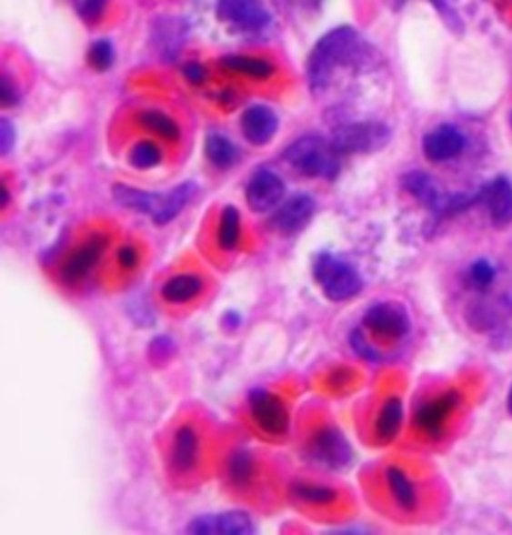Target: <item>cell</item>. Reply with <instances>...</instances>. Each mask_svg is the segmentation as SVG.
I'll return each instance as SVG.
<instances>
[{
    "mask_svg": "<svg viewBox=\"0 0 512 535\" xmlns=\"http://www.w3.org/2000/svg\"><path fill=\"white\" fill-rule=\"evenodd\" d=\"M106 5L108 0H85V3L80 5V13H83V16L88 23H93L100 15H103Z\"/></svg>",
    "mask_w": 512,
    "mask_h": 535,
    "instance_id": "obj_35",
    "label": "cell"
},
{
    "mask_svg": "<svg viewBox=\"0 0 512 535\" xmlns=\"http://www.w3.org/2000/svg\"><path fill=\"white\" fill-rule=\"evenodd\" d=\"M118 263L125 267V269H133L138 263V251L133 245H125L123 249L118 251Z\"/></svg>",
    "mask_w": 512,
    "mask_h": 535,
    "instance_id": "obj_37",
    "label": "cell"
},
{
    "mask_svg": "<svg viewBox=\"0 0 512 535\" xmlns=\"http://www.w3.org/2000/svg\"><path fill=\"white\" fill-rule=\"evenodd\" d=\"M188 531L196 535H250L255 531V523L245 511H225L215 515H200L188 523Z\"/></svg>",
    "mask_w": 512,
    "mask_h": 535,
    "instance_id": "obj_13",
    "label": "cell"
},
{
    "mask_svg": "<svg viewBox=\"0 0 512 535\" xmlns=\"http://www.w3.org/2000/svg\"><path fill=\"white\" fill-rule=\"evenodd\" d=\"M316 203L310 195L298 193L280 207L273 217V227L283 235H296L313 219Z\"/></svg>",
    "mask_w": 512,
    "mask_h": 535,
    "instance_id": "obj_14",
    "label": "cell"
},
{
    "mask_svg": "<svg viewBox=\"0 0 512 535\" xmlns=\"http://www.w3.org/2000/svg\"><path fill=\"white\" fill-rule=\"evenodd\" d=\"M403 418H405L403 399L398 398L387 399L376 418V438L380 441H393L398 435L400 428H403Z\"/></svg>",
    "mask_w": 512,
    "mask_h": 535,
    "instance_id": "obj_23",
    "label": "cell"
},
{
    "mask_svg": "<svg viewBox=\"0 0 512 535\" xmlns=\"http://www.w3.org/2000/svg\"><path fill=\"white\" fill-rule=\"evenodd\" d=\"M310 455L316 463L323 465L326 469H345L346 465L353 461V448L346 441L343 433L335 428L320 429L313 443H310Z\"/></svg>",
    "mask_w": 512,
    "mask_h": 535,
    "instance_id": "obj_10",
    "label": "cell"
},
{
    "mask_svg": "<svg viewBox=\"0 0 512 535\" xmlns=\"http://www.w3.org/2000/svg\"><path fill=\"white\" fill-rule=\"evenodd\" d=\"M315 281L330 301H348L363 291V277L333 253H320L313 265Z\"/></svg>",
    "mask_w": 512,
    "mask_h": 535,
    "instance_id": "obj_4",
    "label": "cell"
},
{
    "mask_svg": "<svg viewBox=\"0 0 512 535\" xmlns=\"http://www.w3.org/2000/svg\"><path fill=\"white\" fill-rule=\"evenodd\" d=\"M218 247L223 251H235L240 239V213L236 207L228 205L223 209L218 225Z\"/></svg>",
    "mask_w": 512,
    "mask_h": 535,
    "instance_id": "obj_26",
    "label": "cell"
},
{
    "mask_svg": "<svg viewBox=\"0 0 512 535\" xmlns=\"http://www.w3.org/2000/svg\"><path fill=\"white\" fill-rule=\"evenodd\" d=\"M198 461V435L193 428H180L173 445V468L180 473L195 469Z\"/></svg>",
    "mask_w": 512,
    "mask_h": 535,
    "instance_id": "obj_20",
    "label": "cell"
},
{
    "mask_svg": "<svg viewBox=\"0 0 512 535\" xmlns=\"http://www.w3.org/2000/svg\"><path fill=\"white\" fill-rule=\"evenodd\" d=\"M508 307L505 305V299L497 301H480L470 305L468 309V321L470 327H477V329H493L505 321Z\"/></svg>",
    "mask_w": 512,
    "mask_h": 535,
    "instance_id": "obj_24",
    "label": "cell"
},
{
    "mask_svg": "<svg viewBox=\"0 0 512 535\" xmlns=\"http://www.w3.org/2000/svg\"><path fill=\"white\" fill-rule=\"evenodd\" d=\"M507 409L512 415V385H510V391H508V399H507Z\"/></svg>",
    "mask_w": 512,
    "mask_h": 535,
    "instance_id": "obj_42",
    "label": "cell"
},
{
    "mask_svg": "<svg viewBox=\"0 0 512 535\" xmlns=\"http://www.w3.org/2000/svg\"><path fill=\"white\" fill-rule=\"evenodd\" d=\"M183 75H185L186 81L190 85H195V86L205 85L206 76H208L206 75V68L203 65H198V63H188V65H185L183 66Z\"/></svg>",
    "mask_w": 512,
    "mask_h": 535,
    "instance_id": "obj_34",
    "label": "cell"
},
{
    "mask_svg": "<svg viewBox=\"0 0 512 535\" xmlns=\"http://www.w3.org/2000/svg\"><path fill=\"white\" fill-rule=\"evenodd\" d=\"M403 187L415 197L418 203H423L428 211L437 215H453L460 213L467 207L480 201V195H448L445 193L430 175L423 171H410L403 177Z\"/></svg>",
    "mask_w": 512,
    "mask_h": 535,
    "instance_id": "obj_5",
    "label": "cell"
},
{
    "mask_svg": "<svg viewBox=\"0 0 512 535\" xmlns=\"http://www.w3.org/2000/svg\"><path fill=\"white\" fill-rule=\"evenodd\" d=\"M8 199H10V193H8V189H6V183H3V203H0V207H3V209H6Z\"/></svg>",
    "mask_w": 512,
    "mask_h": 535,
    "instance_id": "obj_41",
    "label": "cell"
},
{
    "mask_svg": "<svg viewBox=\"0 0 512 535\" xmlns=\"http://www.w3.org/2000/svg\"><path fill=\"white\" fill-rule=\"evenodd\" d=\"M363 323L385 339H403L410 331V315L400 303L385 301L368 307Z\"/></svg>",
    "mask_w": 512,
    "mask_h": 535,
    "instance_id": "obj_7",
    "label": "cell"
},
{
    "mask_svg": "<svg viewBox=\"0 0 512 535\" xmlns=\"http://www.w3.org/2000/svg\"><path fill=\"white\" fill-rule=\"evenodd\" d=\"M203 279H200L198 275L193 273H183V275H175L170 277V279L163 285V299L166 303H173V305H183L193 301L195 297H198V293L203 291Z\"/></svg>",
    "mask_w": 512,
    "mask_h": 535,
    "instance_id": "obj_19",
    "label": "cell"
},
{
    "mask_svg": "<svg viewBox=\"0 0 512 535\" xmlns=\"http://www.w3.org/2000/svg\"><path fill=\"white\" fill-rule=\"evenodd\" d=\"M293 495L300 501L315 503V505L333 503L338 498V493L335 490L326 488V485H316V483H295Z\"/></svg>",
    "mask_w": 512,
    "mask_h": 535,
    "instance_id": "obj_30",
    "label": "cell"
},
{
    "mask_svg": "<svg viewBox=\"0 0 512 535\" xmlns=\"http://www.w3.org/2000/svg\"><path fill=\"white\" fill-rule=\"evenodd\" d=\"M390 138V128L376 121L363 123H345L335 128L333 145L338 153L365 155L380 151Z\"/></svg>",
    "mask_w": 512,
    "mask_h": 535,
    "instance_id": "obj_6",
    "label": "cell"
},
{
    "mask_svg": "<svg viewBox=\"0 0 512 535\" xmlns=\"http://www.w3.org/2000/svg\"><path fill=\"white\" fill-rule=\"evenodd\" d=\"M115 61V51H113V45L108 41H96L93 43V46L88 48V63L96 71H106L110 68Z\"/></svg>",
    "mask_w": 512,
    "mask_h": 535,
    "instance_id": "obj_32",
    "label": "cell"
},
{
    "mask_svg": "<svg viewBox=\"0 0 512 535\" xmlns=\"http://www.w3.org/2000/svg\"><path fill=\"white\" fill-rule=\"evenodd\" d=\"M387 483H388L390 495H393V500L397 501V505L400 510H405V511L410 513V511H415L418 508L417 485L413 483V479H410L403 469H400V468H388L387 469Z\"/></svg>",
    "mask_w": 512,
    "mask_h": 535,
    "instance_id": "obj_21",
    "label": "cell"
},
{
    "mask_svg": "<svg viewBox=\"0 0 512 535\" xmlns=\"http://www.w3.org/2000/svg\"><path fill=\"white\" fill-rule=\"evenodd\" d=\"M196 189L198 187L193 181L178 185L168 193H148L133 189V187L116 185L113 189V195L120 205L126 207V209H135L143 215L146 213L156 225H166L185 209L188 201L195 197Z\"/></svg>",
    "mask_w": 512,
    "mask_h": 535,
    "instance_id": "obj_2",
    "label": "cell"
},
{
    "mask_svg": "<svg viewBox=\"0 0 512 535\" xmlns=\"http://www.w3.org/2000/svg\"><path fill=\"white\" fill-rule=\"evenodd\" d=\"M285 158L300 175L333 181L340 173V153L325 136L306 135L286 146Z\"/></svg>",
    "mask_w": 512,
    "mask_h": 535,
    "instance_id": "obj_3",
    "label": "cell"
},
{
    "mask_svg": "<svg viewBox=\"0 0 512 535\" xmlns=\"http://www.w3.org/2000/svg\"><path fill=\"white\" fill-rule=\"evenodd\" d=\"M510 126H512V113H510Z\"/></svg>",
    "mask_w": 512,
    "mask_h": 535,
    "instance_id": "obj_43",
    "label": "cell"
},
{
    "mask_svg": "<svg viewBox=\"0 0 512 535\" xmlns=\"http://www.w3.org/2000/svg\"><path fill=\"white\" fill-rule=\"evenodd\" d=\"M130 165L138 171H148V168H155L163 161V153H160V148L153 143V141H140L133 146V151H130L128 156Z\"/></svg>",
    "mask_w": 512,
    "mask_h": 535,
    "instance_id": "obj_29",
    "label": "cell"
},
{
    "mask_svg": "<svg viewBox=\"0 0 512 535\" xmlns=\"http://www.w3.org/2000/svg\"><path fill=\"white\" fill-rule=\"evenodd\" d=\"M218 65L230 73H238L250 78H260V81H265V78H270L276 73V66L273 63L265 61V58L245 56V55L223 56L218 61Z\"/></svg>",
    "mask_w": 512,
    "mask_h": 535,
    "instance_id": "obj_22",
    "label": "cell"
},
{
    "mask_svg": "<svg viewBox=\"0 0 512 535\" xmlns=\"http://www.w3.org/2000/svg\"><path fill=\"white\" fill-rule=\"evenodd\" d=\"M430 3H433L437 11L447 18V23H448V25H453V26L458 25V16L455 15L453 8H450V6L447 5V0H430Z\"/></svg>",
    "mask_w": 512,
    "mask_h": 535,
    "instance_id": "obj_39",
    "label": "cell"
},
{
    "mask_svg": "<svg viewBox=\"0 0 512 535\" xmlns=\"http://www.w3.org/2000/svg\"><path fill=\"white\" fill-rule=\"evenodd\" d=\"M240 126H243V133L250 145L263 146L275 138L278 131V116L273 108L265 105H255L246 108Z\"/></svg>",
    "mask_w": 512,
    "mask_h": 535,
    "instance_id": "obj_18",
    "label": "cell"
},
{
    "mask_svg": "<svg viewBox=\"0 0 512 535\" xmlns=\"http://www.w3.org/2000/svg\"><path fill=\"white\" fill-rule=\"evenodd\" d=\"M350 345H353V349L363 357V359H368V361H380V355L373 345H370L365 337H363V333L360 331H355L353 335H350Z\"/></svg>",
    "mask_w": 512,
    "mask_h": 535,
    "instance_id": "obj_33",
    "label": "cell"
},
{
    "mask_svg": "<svg viewBox=\"0 0 512 535\" xmlns=\"http://www.w3.org/2000/svg\"><path fill=\"white\" fill-rule=\"evenodd\" d=\"M497 277H498L497 265L490 259H487V257L475 259L467 269V283L470 289H477V291L490 289V287L495 285Z\"/></svg>",
    "mask_w": 512,
    "mask_h": 535,
    "instance_id": "obj_28",
    "label": "cell"
},
{
    "mask_svg": "<svg viewBox=\"0 0 512 535\" xmlns=\"http://www.w3.org/2000/svg\"><path fill=\"white\" fill-rule=\"evenodd\" d=\"M248 405L253 419L258 423V428L268 435H285L288 431L290 418L276 395L268 393L263 388H256L248 393Z\"/></svg>",
    "mask_w": 512,
    "mask_h": 535,
    "instance_id": "obj_8",
    "label": "cell"
},
{
    "mask_svg": "<svg viewBox=\"0 0 512 535\" xmlns=\"http://www.w3.org/2000/svg\"><path fill=\"white\" fill-rule=\"evenodd\" d=\"M218 18L245 31H260L270 21L260 0H218Z\"/></svg>",
    "mask_w": 512,
    "mask_h": 535,
    "instance_id": "obj_12",
    "label": "cell"
},
{
    "mask_svg": "<svg viewBox=\"0 0 512 535\" xmlns=\"http://www.w3.org/2000/svg\"><path fill=\"white\" fill-rule=\"evenodd\" d=\"M138 123L143 125L148 131H153L165 141L175 143L180 138V126L170 118L168 115L160 113V111H145L138 115Z\"/></svg>",
    "mask_w": 512,
    "mask_h": 535,
    "instance_id": "obj_27",
    "label": "cell"
},
{
    "mask_svg": "<svg viewBox=\"0 0 512 535\" xmlns=\"http://www.w3.org/2000/svg\"><path fill=\"white\" fill-rule=\"evenodd\" d=\"M225 323L230 325V327H236V325H240V317L236 313H226Z\"/></svg>",
    "mask_w": 512,
    "mask_h": 535,
    "instance_id": "obj_40",
    "label": "cell"
},
{
    "mask_svg": "<svg viewBox=\"0 0 512 535\" xmlns=\"http://www.w3.org/2000/svg\"><path fill=\"white\" fill-rule=\"evenodd\" d=\"M0 101H3L5 106H13L16 103V91L6 75L3 76V81H0Z\"/></svg>",
    "mask_w": 512,
    "mask_h": 535,
    "instance_id": "obj_38",
    "label": "cell"
},
{
    "mask_svg": "<svg viewBox=\"0 0 512 535\" xmlns=\"http://www.w3.org/2000/svg\"><path fill=\"white\" fill-rule=\"evenodd\" d=\"M246 203L255 213H268L283 201L285 183L270 168H258L246 185Z\"/></svg>",
    "mask_w": 512,
    "mask_h": 535,
    "instance_id": "obj_11",
    "label": "cell"
},
{
    "mask_svg": "<svg viewBox=\"0 0 512 535\" xmlns=\"http://www.w3.org/2000/svg\"><path fill=\"white\" fill-rule=\"evenodd\" d=\"M358 55V33L350 26H338L326 33L308 58V83L315 93H323L328 86L336 66L353 63Z\"/></svg>",
    "mask_w": 512,
    "mask_h": 535,
    "instance_id": "obj_1",
    "label": "cell"
},
{
    "mask_svg": "<svg viewBox=\"0 0 512 535\" xmlns=\"http://www.w3.org/2000/svg\"><path fill=\"white\" fill-rule=\"evenodd\" d=\"M15 143V128L6 118L0 121V148H3V155H6Z\"/></svg>",
    "mask_w": 512,
    "mask_h": 535,
    "instance_id": "obj_36",
    "label": "cell"
},
{
    "mask_svg": "<svg viewBox=\"0 0 512 535\" xmlns=\"http://www.w3.org/2000/svg\"><path fill=\"white\" fill-rule=\"evenodd\" d=\"M106 245H108V237L105 235H95L93 239H88L83 247H80V249H76L66 259L63 267V279L66 283L83 281L85 277L98 265L100 257H103L106 249Z\"/></svg>",
    "mask_w": 512,
    "mask_h": 535,
    "instance_id": "obj_17",
    "label": "cell"
},
{
    "mask_svg": "<svg viewBox=\"0 0 512 535\" xmlns=\"http://www.w3.org/2000/svg\"><path fill=\"white\" fill-rule=\"evenodd\" d=\"M485 203L487 213L497 227L512 223V181L508 177H497L478 193Z\"/></svg>",
    "mask_w": 512,
    "mask_h": 535,
    "instance_id": "obj_16",
    "label": "cell"
},
{
    "mask_svg": "<svg viewBox=\"0 0 512 535\" xmlns=\"http://www.w3.org/2000/svg\"><path fill=\"white\" fill-rule=\"evenodd\" d=\"M228 475L236 485H245L253 478V459L246 451H236L228 461Z\"/></svg>",
    "mask_w": 512,
    "mask_h": 535,
    "instance_id": "obj_31",
    "label": "cell"
},
{
    "mask_svg": "<svg viewBox=\"0 0 512 535\" xmlns=\"http://www.w3.org/2000/svg\"><path fill=\"white\" fill-rule=\"evenodd\" d=\"M460 398L457 391H447L438 398L423 403L417 411V425L430 438H438L445 429L447 419L453 415V411L458 408Z\"/></svg>",
    "mask_w": 512,
    "mask_h": 535,
    "instance_id": "obj_15",
    "label": "cell"
},
{
    "mask_svg": "<svg viewBox=\"0 0 512 535\" xmlns=\"http://www.w3.org/2000/svg\"><path fill=\"white\" fill-rule=\"evenodd\" d=\"M205 151L208 161L213 163L216 168H230L238 158V148L230 138L223 135H210L206 136L205 143Z\"/></svg>",
    "mask_w": 512,
    "mask_h": 535,
    "instance_id": "obj_25",
    "label": "cell"
},
{
    "mask_svg": "<svg viewBox=\"0 0 512 535\" xmlns=\"http://www.w3.org/2000/svg\"><path fill=\"white\" fill-rule=\"evenodd\" d=\"M467 136L455 125H438L423 138V153L428 163H450L465 153Z\"/></svg>",
    "mask_w": 512,
    "mask_h": 535,
    "instance_id": "obj_9",
    "label": "cell"
}]
</instances>
